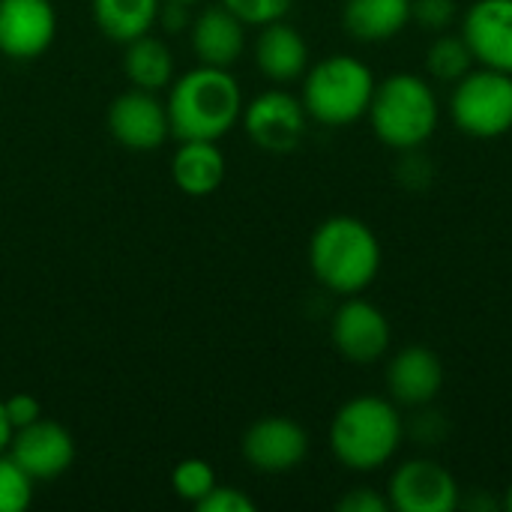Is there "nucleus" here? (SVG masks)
I'll return each instance as SVG.
<instances>
[{
	"instance_id": "23",
	"label": "nucleus",
	"mask_w": 512,
	"mask_h": 512,
	"mask_svg": "<svg viewBox=\"0 0 512 512\" xmlns=\"http://www.w3.org/2000/svg\"><path fill=\"white\" fill-rule=\"evenodd\" d=\"M33 477L9 456L0 453V512H24L33 501Z\"/></svg>"
},
{
	"instance_id": "18",
	"label": "nucleus",
	"mask_w": 512,
	"mask_h": 512,
	"mask_svg": "<svg viewBox=\"0 0 512 512\" xmlns=\"http://www.w3.org/2000/svg\"><path fill=\"white\" fill-rule=\"evenodd\" d=\"M171 177L180 192L204 198L225 180V156L216 141H180L171 159Z\"/></svg>"
},
{
	"instance_id": "5",
	"label": "nucleus",
	"mask_w": 512,
	"mask_h": 512,
	"mask_svg": "<svg viewBox=\"0 0 512 512\" xmlns=\"http://www.w3.org/2000/svg\"><path fill=\"white\" fill-rule=\"evenodd\" d=\"M375 72L351 54H330L303 75V108L321 126H351L369 114Z\"/></svg>"
},
{
	"instance_id": "20",
	"label": "nucleus",
	"mask_w": 512,
	"mask_h": 512,
	"mask_svg": "<svg viewBox=\"0 0 512 512\" xmlns=\"http://www.w3.org/2000/svg\"><path fill=\"white\" fill-rule=\"evenodd\" d=\"M96 27L111 42H132L159 21L162 0H90Z\"/></svg>"
},
{
	"instance_id": "4",
	"label": "nucleus",
	"mask_w": 512,
	"mask_h": 512,
	"mask_svg": "<svg viewBox=\"0 0 512 512\" xmlns=\"http://www.w3.org/2000/svg\"><path fill=\"white\" fill-rule=\"evenodd\" d=\"M369 123L381 144L408 153L420 150L438 129L441 105L435 87L414 72H393L375 84Z\"/></svg>"
},
{
	"instance_id": "12",
	"label": "nucleus",
	"mask_w": 512,
	"mask_h": 512,
	"mask_svg": "<svg viewBox=\"0 0 512 512\" xmlns=\"http://www.w3.org/2000/svg\"><path fill=\"white\" fill-rule=\"evenodd\" d=\"M57 36L51 0H0V54L9 60L42 57Z\"/></svg>"
},
{
	"instance_id": "30",
	"label": "nucleus",
	"mask_w": 512,
	"mask_h": 512,
	"mask_svg": "<svg viewBox=\"0 0 512 512\" xmlns=\"http://www.w3.org/2000/svg\"><path fill=\"white\" fill-rule=\"evenodd\" d=\"M9 438H12V426L6 420V408H3V399H0V453H6Z\"/></svg>"
},
{
	"instance_id": "19",
	"label": "nucleus",
	"mask_w": 512,
	"mask_h": 512,
	"mask_svg": "<svg viewBox=\"0 0 512 512\" xmlns=\"http://www.w3.org/2000/svg\"><path fill=\"white\" fill-rule=\"evenodd\" d=\"M342 24L357 42H387L411 24V0H345Z\"/></svg>"
},
{
	"instance_id": "16",
	"label": "nucleus",
	"mask_w": 512,
	"mask_h": 512,
	"mask_svg": "<svg viewBox=\"0 0 512 512\" xmlns=\"http://www.w3.org/2000/svg\"><path fill=\"white\" fill-rule=\"evenodd\" d=\"M189 39H192V48L204 66L228 69L240 60V54L246 48V24L231 9H225L222 3L207 6L192 21Z\"/></svg>"
},
{
	"instance_id": "26",
	"label": "nucleus",
	"mask_w": 512,
	"mask_h": 512,
	"mask_svg": "<svg viewBox=\"0 0 512 512\" xmlns=\"http://www.w3.org/2000/svg\"><path fill=\"white\" fill-rule=\"evenodd\" d=\"M459 15L456 0H411V21H420L429 30H447Z\"/></svg>"
},
{
	"instance_id": "9",
	"label": "nucleus",
	"mask_w": 512,
	"mask_h": 512,
	"mask_svg": "<svg viewBox=\"0 0 512 512\" xmlns=\"http://www.w3.org/2000/svg\"><path fill=\"white\" fill-rule=\"evenodd\" d=\"M330 336H333L336 351L345 360L360 363V366H369V363L381 360L390 351V342H393V330H390L387 315L375 303L360 300L357 294L348 297L336 309L333 324H330Z\"/></svg>"
},
{
	"instance_id": "28",
	"label": "nucleus",
	"mask_w": 512,
	"mask_h": 512,
	"mask_svg": "<svg viewBox=\"0 0 512 512\" xmlns=\"http://www.w3.org/2000/svg\"><path fill=\"white\" fill-rule=\"evenodd\" d=\"M3 408H6V420L12 429H21V426H30L33 420L42 417V405L36 396L30 393H15L9 399H3Z\"/></svg>"
},
{
	"instance_id": "25",
	"label": "nucleus",
	"mask_w": 512,
	"mask_h": 512,
	"mask_svg": "<svg viewBox=\"0 0 512 512\" xmlns=\"http://www.w3.org/2000/svg\"><path fill=\"white\" fill-rule=\"evenodd\" d=\"M225 9H231L243 24L264 27L270 21H279L288 15L294 0H219Z\"/></svg>"
},
{
	"instance_id": "6",
	"label": "nucleus",
	"mask_w": 512,
	"mask_h": 512,
	"mask_svg": "<svg viewBox=\"0 0 512 512\" xmlns=\"http://www.w3.org/2000/svg\"><path fill=\"white\" fill-rule=\"evenodd\" d=\"M450 117L471 138H501L512 132V75L498 69H471L453 84Z\"/></svg>"
},
{
	"instance_id": "24",
	"label": "nucleus",
	"mask_w": 512,
	"mask_h": 512,
	"mask_svg": "<svg viewBox=\"0 0 512 512\" xmlns=\"http://www.w3.org/2000/svg\"><path fill=\"white\" fill-rule=\"evenodd\" d=\"M171 486H174L177 498H183L189 504H198L216 489V471L204 459H183L171 471Z\"/></svg>"
},
{
	"instance_id": "21",
	"label": "nucleus",
	"mask_w": 512,
	"mask_h": 512,
	"mask_svg": "<svg viewBox=\"0 0 512 512\" xmlns=\"http://www.w3.org/2000/svg\"><path fill=\"white\" fill-rule=\"evenodd\" d=\"M123 72L132 81V87L156 93V90L168 87L171 78H174V54L162 39L144 33V36L126 42Z\"/></svg>"
},
{
	"instance_id": "22",
	"label": "nucleus",
	"mask_w": 512,
	"mask_h": 512,
	"mask_svg": "<svg viewBox=\"0 0 512 512\" xmlns=\"http://www.w3.org/2000/svg\"><path fill=\"white\" fill-rule=\"evenodd\" d=\"M474 63L477 60H474L468 42L462 39V33H438L426 51L429 75L444 84H456L459 78H465L474 69Z\"/></svg>"
},
{
	"instance_id": "13",
	"label": "nucleus",
	"mask_w": 512,
	"mask_h": 512,
	"mask_svg": "<svg viewBox=\"0 0 512 512\" xmlns=\"http://www.w3.org/2000/svg\"><path fill=\"white\" fill-rule=\"evenodd\" d=\"M108 132L117 144L129 150H156L171 132L168 108L165 102H159L153 90L132 87L111 102Z\"/></svg>"
},
{
	"instance_id": "11",
	"label": "nucleus",
	"mask_w": 512,
	"mask_h": 512,
	"mask_svg": "<svg viewBox=\"0 0 512 512\" xmlns=\"http://www.w3.org/2000/svg\"><path fill=\"white\" fill-rule=\"evenodd\" d=\"M6 453L33 480H57L75 462V441L60 423H54L48 417H39L30 426L12 429Z\"/></svg>"
},
{
	"instance_id": "29",
	"label": "nucleus",
	"mask_w": 512,
	"mask_h": 512,
	"mask_svg": "<svg viewBox=\"0 0 512 512\" xmlns=\"http://www.w3.org/2000/svg\"><path fill=\"white\" fill-rule=\"evenodd\" d=\"M339 512H390V498L387 495H378L372 489H354L348 492L339 504Z\"/></svg>"
},
{
	"instance_id": "27",
	"label": "nucleus",
	"mask_w": 512,
	"mask_h": 512,
	"mask_svg": "<svg viewBox=\"0 0 512 512\" xmlns=\"http://www.w3.org/2000/svg\"><path fill=\"white\" fill-rule=\"evenodd\" d=\"M201 512H255V501L249 495H243L240 489L234 486H219L195 504Z\"/></svg>"
},
{
	"instance_id": "10",
	"label": "nucleus",
	"mask_w": 512,
	"mask_h": 512,
	"mask_svg": "<svg viewBox=\"0 0 512 512\" xmlns=\"http://www.w3.org/2000/svg\"><path fill=\"white\" fill-rule=\"evenodd\" d=\"M240 447L258 474H288L309 456V435L288 417H264L246 429Z\"/></svg>"
},
{
	"instance_id": "1",
	"label": "nucleus",
	"mask_w": 512,
	"mask_h": 512,
	"mask_svg": "<svg viewBox=\"0 0 512 512\" xmlns=\"http://www.w3.org/2000/svg\"><path fill=\"white\" fill-rule=\"evenodd\" d=\"M168 126L180 141H219L243 117V90L228 69L198 66L171 81Z\"/></svg>"
},
{
	"instance_id": "14",
	"label": "nucleus",
	"mask_w": 512,
	"mask_h": 512,
	"mask_svg": "<svg viewBox=\"0 0 512 512\" xmlns=\"http://www.w3.org/2000/svg\"><path fill=\"white\" fill-rule=\"evenodd\" d=\"M462 39L480 66L512 75V0H474L462 18Z\"/></svg>"
},
{
	"instance_id": "3",
	"label": "nucleus",
	"mask_w": 512,
	"mask_h": 512,
	"mask_svg": "<svg viewBox=\"0 0 512 512\" xmlns=\"http://www.w3.org/2000/svg\"><path fill=\"white\" fill-rule=\"evenodd\" d=\"M405 441V423L393 399L354 396L330 423V450L348 471H378L393 462Z\"/></svg>"
},
{
	"instance_id": "17",
	"label": "nucleus",
	"mask_w": 512,
	"mask_h": 512,
	"mask_svg": "<svg viewBox=\"0 0 512 512\" xmlns=\"http://www.w3.org/2000/svg\"><path fill=\"white\" fill-rule=\"evenodd\" d=\"M255 66L276 84L303 78L309 69V45L303 33L282 18L264 24L255 39Z\"/></svg>"
},
{
	"instance_id": "32",
	"label": "nucleus",
	"mask_w": 512,
	"mask_h": 512,
	"mask_svg": "<svg viewBox=\"0 0 512 512\" xmlns=\"http://www.w3.org/2000/svg\"><path fill=\"white\" fill-rule=\"evenodd\" d=\"M162 3H186V6H189V3H195V0H162Z\"/></svg>"
},
{
	"instance_id": "7",
	"label": "nucleus",
	"mask_w": 512,
	"mask_h": 512,
	"mask_svg": "<svg viewBox=\"0 0 512 512\" xmlns=\"http://www.w3.org/2000/svg\"><path fill=\"white\" fill-rule=\"evenodd\" d=\"M309 114L303 102L285 90H267L243 105V129L264 153H294L306 135Z\"/></svg>"
},
{
	"instance_id": "31",
	"label": "nucleus",
	"mask_w": 512,
	"mask_h": 512,
	"mask_svg": "<svg viewBox=\"0 0 512 512\" xmlns=\"http://www.w3.org/2000/svg\"><path fill=\"white\" fill-rule=\"evenodd\" d=\"M504 510L512 512V483L507 486V495H504Z\"/></svg>"
},
{
	"instance_id": "15",
	"label": "nucleus",
	"mask_w": 512,
	"mask_h": 512,
	"mask_svg": "<svg viewBox=\"0 0 512 512\" xmlns=\"http://www.w3.org/2000/svg\"><path fill=\"white\" fill-rule=\"evenodd\" d=\"M384 381H387V393L396 405L426 408L444 390L447 372H444L441 357L432 348L408 345L393 354V360L387 363Z\"/></svg>"
},
{
	"instance_id": "8",
	"label": "nucleus",
	"mask_w": 512,
	"mask_h": 512,
	"mask_svg": "<svg viewBox=\"0 0 512 512\" xmlns=\"http://www.w3.org/2000/svg\"><path fill=\"white\" fill-rule=\"evenodd\" d=\"M387 498L399 512H453L462 504L456 477L432 459L402 462L390 474Z\"/></svg>"
},
{
	"instance_id": "2",
	"label": "nucleus",
	"mask_w": 512,
	"mask_h": 512,
	"mask_svg": "<svg viewBox=\"0 0 512 512\" xmlns=\"http://www.w3.org/2000/svg\"><path fill=\"white\" fill-rule=\"evenodd\" d=\"M381 240L357 216L324 219L309 240V267L315 279L342 297L366 291L381 270Z\"/></svg>"
}]
</instances>
